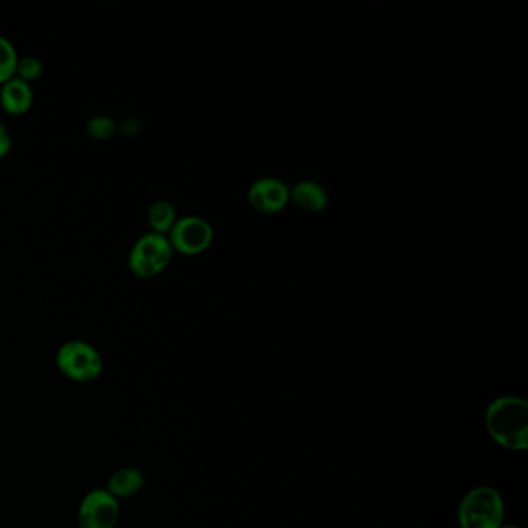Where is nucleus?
<instances>
[{"mask_svg":"<svg viewBox=\"0 0 528 528\" xmlns=\"http://www.w3.org/2000/svg\"><path fill=\"white\" fill-rule=\"evenodd\" d=\"M485 426L493 442L504 450H527L528 403L511 395L496 398L485 411Z\"/></svg>","mask_w":528,"mask_h":528,"instance_id":"obj_1","label":"nucleus"},{"mask_svg":"<svg viewBox=\"0 0 528 528\" xmlns=\"http://www.w3.org/2000/svg\"><path fill=\"white\" fill-rule=\"evenodd\" d=\"M505 504L496 488L480 485L463 496L459 505L460 528H501Z\"/></svg>","mask_w":528,"mask_h":528,"instance_id":"obj_2","label":"nucleus"},{"mask_svg":"<svg viewBox=\"0 0 528 528\" xmlns=\"http://www.w3.org/2000/svg\"><path fill=\"white\" fill-rule=\"evenodd\" d=\"M59 372L75 383H92L104 371L103 355L87 341L72 340L62 344L56 354Z\"/></svg>","mask_w":528,"mask_h":528,"instance_id":"obj_3","label":"nucleus"},{"mask_svg":"<svg viewBox=\"0 0 528 528\" xmlns=\"http://www.w3.org/2000/svg\"><path fill=\"white\" fill-rule=\"evenodd\" d=\"M174 250L168 236L163 234H143L135 240L134 247L129 253V270L138 279H152L162 275L171 264Z\"/></svg>","mask_w":528,"mask_h":528,"instance_id":"obj_4","label":"nucleus"},{"mask_svg":"<svg viewBox=\"0 0 528 528\" xmlns=\"http://www.w3.org/2000/svg\"><path fill=\"white\" fill-rule=\"evenodd\" d=\"M174 253L197 256L205 253L213 244L214 231L202 217L186 216L177 219L168 234Z\"/></svg>","mask_w":528,"mask_h":528,"instance_id":"obj_5","label":"nucleus"},{"mask_svg":"<svg viewBox=\"0 0 528 528\" xmlns=\"http://www.w3.org/2000/svg\"><path fill=\"white\" fill-rule=\"evenodd\" d=\"M120 502L106 488H95L79 504L78 528H115L120 519Z\"/></svg>","mask_w":528,"mask_h":528,"instance_id":"obj_6","label":"nucleus"},{"mask_svg":"<svg viewBox=\"0 0 528 528\" xmlns=\"http://www.w3.org/2000/svg\"><path fill=\"white\" fill-rule=\"evenodd\" d=\"M248 202L262 214H276L290 202V189L279 179H261L251 185Z\"/></svg>","mask_w":528,"mask_h":528,"instance_id":"obj_7","label":"nucleus"},{"mask_svg":"<svg viewBox=\"0 0 528 528\" xmlns=\"http://www.w3.org/2000/svg\"><path fill=\"white\" fill-rule=\"evenodd\" d=\"M35 101V93L31 84L24 83L22 79L11 78L0 86V106L13 117H22L28 114Z\"/></svg>","mask_w":528,"mask_h":528,"instance_id":"obj_8","label":"nucleus"},{"mask_svg":"<svg viewBox=\"0 0 528 528\" xmlns=\"http://www.w3.org/2000/svg\"><path fill=\"white\" fill-rule=\"evenodd\" d=\"M290 200H293L299 210L312 214L321 213L329 203V197H327V192L324 191L323 186L309 182V180L293 186L292 191H290Z\"/></svg>","mask_w":528,"mask_h":528,"instance_id":"obj_9","label":"nucleus"},{"mask_svg":"<svg viewBox=\"0 0 528 528\" xmlns=\"http://www.w3.org/2000/svg\"><path fill=\"white\" fill-rule=\"evenodd\" d=\"M144 487V476L137 468L126 467L115 471L107 480L106 490L115 499L132 498Z\"/></svg>","mask_w":528,"mask_h":528,"instance_id":"obj_10","label":"nucleus"},{"mask_svg":"<svg viewBox=\"0 0 528 528\" xmlns=\"http://www.w3.org/2000/svg\"><path fill=\"white\" fill-rule=\"evenodd\" d=\"M146 219H148L151 233L168 236L169 231L174 227V223L177 222V213H175V208L171 203L166 202V200H157L149 206Z\"/></svg>","mask_w":528,"mask_h":528,"instance_id":"obj_11","label":"nucleus"},{"mask_svg":"<svg viewBox=\"0 0 528 528\" xmlns=\"http://www.w3.org/2000/svg\"><path fill=\"white\" fill-rule=\"evenodd\" d=\"M19 55L14 45L4 36H0V86L16 75Z\"/></svg>","mask_w":528,"mask_h":528,"instance_id":"obj_12","label":"nucleus"},{"mask_svg":"<svg viewBox=\"0 0 528 528\" xmlns=\"http://www.w3.org/2000/svg\"><path fill=\"white\" fill-rule=\"evenodd\" d=\"M44 72L42 62L35 56H19L18 67H16V78L22 79L24 83L31 84L38 81Z\"/></svg>","mask_w":528,"mask_h":528,"instance_id":"obj_13","label":"nucleus"},{"mask_svg":"<svg viewBox=\"0 0 528 528\" xmlns=\"http://www.w3.org/2000/svg\"><path fill=\"white\" fill-rule=\"evenodd\" d=\"M89 132L93 138L106 140V138H110L114 134L115 123L114 121H110L109 118H95V120L90 121Z\"/></svg>","mask_w":528,"mask_h":528,"instance_id":"obj_14","label":"nucleus"},{"mask_svg":"<svg viewBox=\"0 0 528 528\" xmlns=\"http://www.w3.org/2000/svg\"><path fill=\"white\" fill-rule=\"evenodd\" d=\"M13 148V138L4 124L0 123V160H4Z\"/></svg>","mask_w":528,"mask_h":528,"instance_id":"obj_15","label":"nucleus"},{"mask_svg":"<svg viewBox=\"0 0 528 528\" xmlns=\"http://www.w3.org/2000/svg\"><path fill=\"white\" fill-rule=\"evenodd\" d=\"M501 528H521V527H516V525H502Z\"/></svg>","mask_w":528,"mask_h":528,"instance_id":"obj_16","label":"nucleus"},{"mask_svg":"<svg viewBox=\"0 0 528 528\" xmlns=\"http://www.w3.org/2000/svg\"><path fill=\"white\" fill-rule=\"evenodd\" d=\"M457 528H460V527H457Z\"/></svg>","mask_w":528,"mask_h":528,"instance_id":"obj_17","label":"nucleus"}]
</instances>
